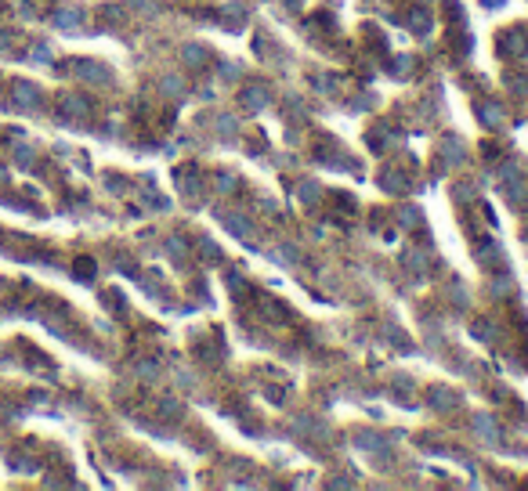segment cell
I'll return each mask as SVG.
<instances>
[{"label":"cell","mask_w":528,"mask_h":491,"mask_svg":"<svg viewBox=\"0 0 528 491\" xmlns=\"http://www.w3.org/2000/svg\"><path fill=\"white\" fill-rule=\"evenodd\" d=\"M14 94H18V101H22V105H33V101H36V87L18 83V87H14Z\"/></svg>","instance_id":"cell-1"}]
</instances>
